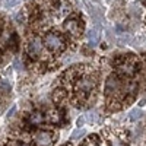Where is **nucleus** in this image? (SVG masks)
Here are the masks:
<instances>
[{
  "label": "nucleus",
  "mask_w": 146,
  "mask_h": 146,
  "mask_svg": "<svg viewBox=\"0 0 146 146\" xmlns=\"http://www.w3.org/2000/svg\"><path fill=\"white\" fill-rule=\"evenodd\" d=\"M63 146H72V143H64Z\"/></svg>",
  "instance_id": "14"
},
{
  "label": "nucleus",
  "mask_w": 146,
  "mask_h": 146,
  "mask_svg": "<svg viewBox=\"0 0 146 146\" xmlns=\"http://www.w3.org/2000/svg\"><path fill=\"white\" fill-rule=\"evenodd\" d=\"M57 140V135L50 130H36L31 135V142L35 146H53Z\"/></svg>",
  "instance_id": "9"
},
{
  "label": "nucleus",
  "mask_w": 146,
  "mask_h": 146,
  "mask_svg": "<svg viewBox=\"0 0 146 146\" xmlns=\"http://www.w3.org/2000/svg\"><path fill=\"white\" fill-rule=\"evenodd\" d=\"M42 44L45 47L47 51H50L51 54H62L67 48V38L58 31H47L42 35Z\"/></svg>",
  "instance_id": "5"
},
{
  "label": "nucleus",
  "mask_w": 146,
  "mask_h": 146,
  "mask_svg": "<svg viewBox=\"0 0 146 146\" xmlns=\"http://www.w3.org/2000/svg\"><path fill=\"white\" fill-rule=\"evenodd\" d=\"M145 21H146V16H145Z\"/></svg>",
  "instance_id": "15"
},
{
  "label": "nucleus",
  "mask_w": 146,
  "mask_h": 146,
  "mask_svg": "<svg viewBox=\"0 0 146 146\" xmlns=\"http://www.w3.org/2000/svg\"><path fill=\"white\" fill-rule=\"evenodd\" d=\"M6 146H35L32 142L29 143L28 140H25V139H19V137H13V139H10L7 143H6Z\"/></svg>",
  "instance_id": "12"
},
{
  "label": "nucleus",
  "mask_w": 146,
  "mask_h": 146,
  "mask_svg": "<svg viewBox=\"0 0 146 146\" xmlns=\"http://www.w3.org/2000/svg\"><path fill=\"white\" fill-rule=\"evenodd\" d=\"M139 83L136 78H121L111 73L104 83L105 108L108 111H120L137 96Z\"/></svg>",
  "instance_id": "2"
},
{
  "label": "nucleus",
  "mask_w": 146,
  "mask_h": 146,
  "mask_svg": "<svg viewBox=\"0 0 146 146\" xmlns=\"http://www.w3.org/2000/svg\"><path fill=\"white\" fill-rule=\"evenodd\" d=\"M60 85L64 88L66 96L73 105L88 108L98 96L100 72L89 64L73 66L60 76Z\"/></svg>",
  "instance_id": "1"
},
{
  "label": "nucleus",
  "mask_w": 146,
  "mask_h": 146,
  "mask_svg": "<svg viewBox=\"0 0 146 146\" xmlns=\"http://www.w3.org/2000/svg\"><path fill=\"white\" fill-rule=\"evenodd\" d=\"M63 29L64 32L67 34L69 38L72 40H79L80 36L83 35V31H85V22L82 19H79L78 16H67L63 22Z\"/></svg>",
  "instance_id": "8"
},
{
  "label": "nucleus",
  "mask_w": 146,
  "mask_h": 146,
  "mask_svg": "<svg viewBox=\"0 0 146 146\" xmlns=\"http://www.w3.org/2000/svg\"><path fill=\"white\" fill-rule=\"evenodd\" d=\"M98 41H100V35H98V32H96L95 29H91V31L88 32V42H89V45L98 44Z\"/></svg>",
  "instance_id": "13"
},
{
  "label": "nucleus",
  "mask_w": 146,
  "mask_h": 146,
  "mask_svg": "<svg viewBox=\"0 0 146 146\" xmlns=\"http://www.w3.org/2000/svg\"><path fill=\"white\" fill-rule=\"evenodd\" d=\"M113 64H114V73H117L121 78H136L137 73L143 67L142 60L135 54L121 56L114 60Z\"/></svg>",
  "instance_id": "4"
},
{
  "label": "nucleus",
  "mask_w": 146,
  "mask_h": 146,
  "mask_svg": "<svg viewBox=\"0 0 146 146\" xmlns=\"http://www.w3.org/2000/svg\"><path fill=\"white\" fill-rule=\"evenodd\" d=\"M45 118L50 121L51 124H62L63 123V113L60 111L58 108H53V110H50L47 114H45Z\"/></svg>",
  "instance_id": "11"
},
{
  "label": "nucleus",
  "mask_w": 146,
  "mask_h": 146,
  "mask_svg": "<svg viewBox=\"0 0 146 146\" xmlns=\"http://www.w3.org/2000/svg\"><path fill=\"white\" fill-rule=\"evenodd\" d=\"M48 7H50L48 9V15L56 22L64 21L73 12V6L70 3V0H50Z\"/></svg>",
  "instance_id": "7"
},
{
  "label": "nucleus",
  "mask_w": 146,
  "mask_h": 146,
  "mask_svg": "<svg viewBox=\"0 0 146 146\" xmlns=\"http://www.w3.org/2000/svg\"><path fill=\"white\" fill-rule=\"evenodd\" d=\"M100 136L105 146H130V133L124 129H105Z\"/></svg>",
  "instance_id": "6"
},
{
  "label": "nucleus",
  "mask_w": 146,
  "mask_h": 146,
  "mask_svg": "<svg viewBox=\"0 0 146 146\" xmlns=\"http://www.w3.org/2000/svg\"><path fill=\"white\" fill-rule=\"evenodd\" d=\"M45 114L42 111H40V110H34V111H31L27 117V121L29 126H34V127H40L45 123Z\"/></svg>",
  "instance_id": "10"
},
{
  "label": "nucleus",
  "mask_w": 146,
  "mask_h": 146,
  "mask_svg": "<svg viewBox=\"0 0 146 146\" xmlns=\"http://www.w3.org/2000/svg\"><path fill=\"white\" fill-rule=\"evenodd\" d=\"M25 53L32 63H36L38 67H42L41 70H45L44 67H51L50 57H48V54L45 51V47L42 44L41 36L35 35V34H32L29 36L25 44Z\"/></svg>",
  "instance_id": "3"
}]
</instances>
